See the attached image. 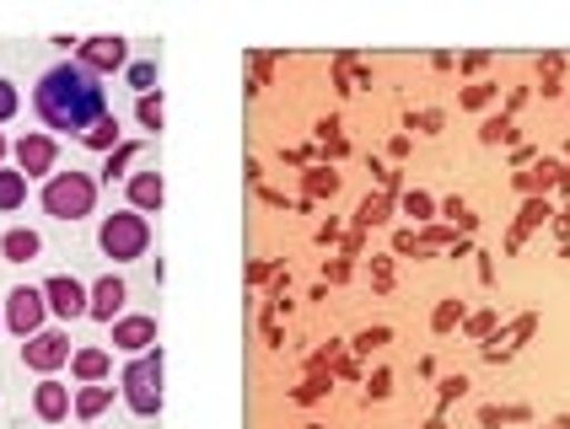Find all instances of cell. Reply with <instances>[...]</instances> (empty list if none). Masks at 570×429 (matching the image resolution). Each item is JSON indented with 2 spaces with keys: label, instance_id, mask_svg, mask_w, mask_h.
I'll list each match as a JSON object with an SVG mask.
<instances>
[{
  "label": "cell",
  "instance_id": "obj_1",
  "mask_svg": "<svg viewBox=\"0 0 570 429\" xmlns=\"http://www.w3.org/2000/svg\"><path fill=\"white\" fill-rule=\"evenodd\" d=\"M32 113L43 123V134L87 140L114 108H108V87L97 81L92 70H81L76 60H60L38 76V87H32Z\"/></svg>",
  "mask_w": 570,
  "mask_h": 429
},
{
  "label": "cell",
  "instance_id": "obj_2",
  "mask_svg": "<svg viewBox=\"0 0 570 429\" xmlns=\"http://www.w3.org/2000/svg\"><path fill=\"white\" fill-rule=\"evenodd\" d=\"M38 204H43V214L49 220H65V226H76V220H87V214H97V178L92 172H55L49 183H43V193H38Z\"/></svg>",
  "mask_w": 570,
  "mask_h": 429
},
{
  "label": "cell",
  "instance_id": "obj_3",
  "mask_svg": "<svg viewBox=\"0 0 570 429\" xmlns=\"http://www.w3.org/2000/svg\"><path fill=\"white\" fill-rule=\"evenodd\" d=\"M161 370H167V355H161V343L151 349V355H140V360H129L125 370H119V398L129 402V413L135 419H157L161 413Z\"/></svg>",
  "mask_w": 570,
  "mask_h": 429
},
{
  "label": "cell",
  "instance_id": "obj_4",
  "mask_svg": "<svg viewBox=\"0 0 570 429\" xmlns=\"http://www.w3.org/2000/svg\"><path fill=\"white\" fill-rule=\"evenodd\" d=\"M97 247H102V258H114V263H140L146 252H151V220L146 214L125 210L102 214V226H97Z\"/></svg>",
  "mask_w": 570,
  "mask_h": 429
},
{
  "label": "cell",
  "instance_id": "obj_5",
  "mask_svg": "<svg viewBox=\"0 0 570 429\" xmlns=\"http://www.w3.org/2000/svg\"><path fill=\"white\" fill-rule=\"evenodd\" d=\"M0 317H6V333H17L22 343H28L32 333H43V317H49V301H43V285H17V290L6 296V307H0Z\"/></svg>",
  "mask_w": 570,
  "mask_h": 429
},
{
  "label": "cell",
  "instance_id": "obj_6",
  "mask_svg": "<svg viewBox=\"0 0 570 429\" xmlns=\"http://www.w3.org/2000/svg\"><path fill=\"white\" fill-rule=\"evenodd\" d=\"M76 64H81V70H92L97 81H108V76L129 70V43L119 38V32H92V38H81V43H76Z\"/></svg>",
  "mask_w": 570,
  "mask_h": 429
},
{
  "label": "cell",
  "instance_id": "obj_7",
  "mask_svg": "<svg viewBox=\"0 0 570 429\" xmlns=\"http://www.w3.org/2000/svg\"><path fill=\"white\" fill-rule=\"evenodd\" d=\"M11 156H17L11 167H17L28 183L32 178H43V183H49V178L60 172V140H55V134H43V129H28V134L11 146Z\"/></svg>",
  "mask_w": 570,
  "mask_h": 429
},
{
  "label": "cell",
  "instance_id": "obj_8",
  "mask_svg": "<svg viewBox=\"0 0 570 429\" xmlns=\"http://www.w3.org/2000/svg\"><path fill=\"white\" fill-rule=\"evenodd\" d=\"M70 333H60V328H43V333H32L28 343H22V366L32 370V376H55V370L70 366Z\"/></svg>",
  "mask_w": 570,
  "mask_h": 429
},
{
  "label": "cell",
  "instance_id": "obj_9",
  "mask_svg": "<svg viewBox=\"0 0 570 429\" xmlns=\"http://www.w3.org/2000/svg\"><path fill=\"white\" fill-rule=\"evenodd\" d=\"M43 301H49V311H55L60 322H76V317H87L92 285H81V279H70V275H55V279H43Z\"/></svg>",
  "mask_w": 570,
  "mask_h": 429
},
{
  "label": "cell",
  "instance_id": "obj_10",
  "mask_svg": "<svg viewBox=\"0 0 570 429\" xmlns=\"http://www.w3.org/2000/svg\"><path fill=\"white\" fill-rule=\"evenodd\" d=\"M119 355H129V360H140V355H151L157 349V317H146V311H129V317H119L114 322V338H108Z\"/></svg>",
  "mask_w": 570,
  "mask_h": 429
},
{
  "label": "cell",
  "instance_id": "obj_11",
  "mask_svg": "<svg viewBox=\"0 0 570 429\" xmlns=\"http://www.w3.org/2000/svg\"><path fill=\"white\" fill-rule=\"evenodd\" d=\"M32 413H38L43 425H65V419L76 413V387H65L60 376H38V387H32Z\"/></svg>",
  "mask_w": 570,
  "mask_h": 429
},
{
  "label": "cell",
  "instance_id": "obj_12",
  "mask_svg": "<svg viewBox=\"0 0 570 429\" xmlns=\"http://www.w3.org/2000/svg\"><path fill=\"white\" fill-rule=\"evenodd\" d=\"M125 193H129V210H135V214H161V204H167V183H161L157 167H140V172H129V178H125Z\"/></svg>",
  "mask_w": 570,
  "mask_h": 429
},
{
  "label": "cell",
  "instance_id": "obj_13",
  "mask_svg": "<svg viewBox=\"0 0 570 429\" xmlns=\"http://www.w3.org/2000/svg\"><path fill=\"white\" fill-rule=\"evenodd\" d=\"M125 301H129V285L119 275H102L92 285V301H87V317H92V322H108V328H114V322H119V317H125Z\"/></svg>",
  "mask_w": 570,
  "mask_h": 429
},
{
  "label": "cell",
  "instance_id": "obj_14",
  "mask_svg": "<svg viewBox=\"0 0 570 429\" xmlns=\"http://www.w3.org/2000/svg\"><path fill=\"white\" fill-rule=\"evenodd\" d=\"M70 376H76V387H102V381L114 376V355L97 349V343H87V349L70 355Z\"/></svg>",
  "mask_w": 570,
  "mask_h": 429
},
{
  "label": "cell",
  "instance_id": "obj_15",
  "mask_svg": "<svg viewBox=\"0 0 570 429\" xmlns=\"http://www.w3.org/2000/svg\"><path fill=\"white\" fill-rule=\"evenodd\" d=\"M38 252H43V237L28 231V226H11V231L0 237V258H6V263H32Z\"/></svg>",
  "mask_w": 570,
  "mask_h": 429
},
{
  "label": "cell",
  "instance_id": "obj_16",
  "mask_svg": "<svg viewBox=\"0 0 570 429\" xmlns=\"http://www.w3.org/2000/svg\"><path fill=\"white\" fill-rule=\"evenodd\" d=\"M114 408V387L102 381V387H76V419L81 425H92L97 413H108Z\"/></svg>",
  "mask_w": 570,
  "mask_h": 429
},
{
  "label": "cell",
  "instance_id": "obj_17",
  "mask_svg": "<svg viewBox=\"0 0 570 429\" xmlns=\"http://www.w3.org/2000/svg\"><path fill=\"white\" fill-rule=\"evenodd\" d=\"M28 204V178L17 167H0V214H17Z\"/></svg>",
  "mask_w": 570,
  "mask_h": 429
},
{
  "label": "cell",
  "instance_id": "obj_18",
  "mask_svg": "<svg viewBox=\"0 0 570 429\" xmlns=\"http://www.w3.org/2000/svg\"><path fill=\"white\" fill-rule=\"evenodd\" d=\"M140 161V146H119V151H108V161H102V183H114V178H129V167Z\"/></svg>",
  "mask_w": 570,
  "mask_h": 429
},
{
  "label": "cell",
  "instance_id": "obj_19",
  "mask_svg": "<svg viewBox=\"0 0 570 429\" xmlns=\"http://www.w3.org/2000/svg\"><path fill=\"white\" fill-rule=\"evenodd\" d=\"M81 146H87V151H119V146H125V140H119V119H114V113H108V119L97 123L92 134H87V140H81Z\"/></svg>",
  "mask_w": 570,
  "mask_h": 429
},
{
  "label": "cell",
  "instance_id": "obj_20",
  "mask_svg": "<svg viewBox=\"0 0 570 429\" xmlns=\"http://www.w3.org/2000/svg\"><path fill=\"white\" fill-rule=\"evenodd\" d=\"M157 76H161L157 60H129V70H125V81H129V87H135L140 97L157 92Z\"/></svg>",
  "mask_w": 570,
  "mask_h": 429
},
{
  "label": "cell",
  "instance_id": "obj_21",
  "mask_svg": "<svg viewBox=\"0 0 570 429\" xmlns=\"http://www.w3.org/2000/svg\"><path fill=\"white\" fill-rule=\"evenodd\" d=\"M135 119H140V129H151V134H161V123H167V108H161V92L140 97V102H135Z\"/></svg>",
  "mask_w": 570,
  "mask_h": 429
},
{
  "label": "cell",
  "instance_id": "obj_22",
  "mask_svg": "<svg viewBox=\"0 0 570 429\" xmlns=\"http://www.w3.org/2000/svg\"><path fill=\"white\" fill-rule=\"evenodd\" d=\"M436 210H442V204H436L425 188H410V193H404V214H414V220H431Z\"/></svg>",
  "mask_w": 570,
  "mask_h": 429
},
{
  "label": "cell",
  "instance_id": "obj_23",
  "mask_svg": "<svg viewBox=\"0 0 570 429\" xmlns=\"http://www.w3.org/2000/svg\"><path fill=\"white\" fill-rule=\"evenodd\" d=\"M17 113H22V92H17L11 76H0V123H11Z\"/></svg>",
  "mask_w": 570,
  "mask_h": 429
},
{
  "label": "cell",
  "instance_id": "obj_24",
  "mask_svg": "<svg viewBox=\"0 0 570 429\" xmlns=\"http://www.w3.org/2000/svg\"><path fill=\"white\" fill-rule=\"evenodd\" d=\"M387 210H393L387 199H366V204L355 210V226H382V220H387Z\"/></svg>",
  "mask_w": 570,
  "mask_h": 429
},
{
  "label": "cell",
  "instance_id": "obj_25",
  "mask_svg": "<svg viewBox=\"0 0 570 429\" xmlns=\"http://www.w3.org/2000/svg\"><path fill=\"white\" fill-rule=\"evenodd\" d=\"M458 322H463V307H458V301H442V307H436V317H431V328H436V333H452Z\"/></svg>",
  "mask_w": 570,
  "mask_h": 429
},
{
  "label": "cell",
  "instance_id": "obj_26",
  "mask_svg": "<svg viewBox=\"0 0 570 429\" xmlns=\"http://www.w3.org/2000/svg\"><path fill=\"white\" fill-rule=\"evenodd\" d=\"M334 188H340V172H328V167H313V172H307V193H334Z\"/></svg>",
  "mask_w": 570,
  "mask_h": 429
},
{
  "label": "cell",
  "instance_id": "obj_27",
  "mask_svg": "<svg viewBox=\"0 0 570 429\" xmlns=\"http://www.w3.org/2000/svg\"><path fill=\"white\" fill-rule=\"evenodd\" d=\"M495 92H501V87L479 81V87H469V92H463V108H490V102H495Z\"/></svg>",
  "mask_w": 570,
  "mask_h": 429
},
{
  "label": "cell",
  "instance_id": "obj_28",
  "mask_svg": "<svg viewBox=\"0 0 570 429\" xmlns=\"http://www.w3.org/2000/svg\"><path fill=\"white\" fill-rule=\"evenodd\" d=\"M463 328H469V338H484L490 328H495V311H474V317H469Z\"/></svg>",
  "mask_w": 570,
  "mask_h": 429
},
{
  "label": "cell",
  "instance_id": "obj_29",
  "mask_svg": "<svg viewBox=\"0 0 570 429\" xmlns=\"http://www.w3.org/2000/svg\"><path fill=\"white\" fill-rule=\"evenodd\" d=\"M377 343H387V328H366V333H355V349L366 355V349H377Z\"/></svg>",
  "mask_w": 570,
  "mask_h": 429
},
{
  "label": "cell",
  "instance_id": "obj_30",
  "mask_svg": "<svg viewBox=\"0 0 570 429\" xmlns=\"http://www.w3.org/2000/svg\"><path fill=\"white\" fill-rule=\"evenodd\" d=\"M549 220V204L543 199H528V210H522V226H543Z\"/></svg>",
  "mask_w": 570,
  "mask_h": 429
},
{
  "label": "cell",
  "instance_id": "obj_31",
  "mask_svg": "<svg viewBox=\"0 0 570 429\" xmlns=\"http://www.w3.org/2000/svg\"><path fill=\"white\" fill-rule=\"evenodd\" d=\"M442 210H446V214H452V220H458V226H463V231H474V214L463 210V204H458V199H446Z\"/></svg>",
  "mask_w": 570,
  "mask_h": 429
},
{
  "label": "cell",
  "instance_id": "obj_32",
  "mask_svg": "<svg viewBox=\"0 0 570 429\" xmlns=\"http://www.w3.org/2000/svg\"><path fill=\"white\" fill-rule=\"evenodd\" d=\"M393 247H399V252H414V258H420V237H414V231H399V242H393Z\"/></svg>",
  "mask_w": 570,
  "mask_h": 429
},
{
  "label": "cell",
  "instance_id": "obj_33",
  "mask_svg": "<svg viewBox=\"0 0 570 429\" xmlns=\"http://www.w3.org/2000/svg\"><path fill=\"white\" fill-rule=\"evenodd\" d=\"M387 387H393V376H387V370H377V376H372V398H387Z\"/></svg>",
  "mask_w": 570,
  "mask_h": 429
},
{
  "label": "cell",
  "instance_id": "obj_34",
  "mask_svg": "<svg viewBox=\"0 0 570 429\" xmlns=\"http://www.w3.org/2000/svg\"><path fill=\"white\" fill-rule=\"evenodd\" d=\"M6 151H11V140H6V134H0V167H6Z\"/></svg>",
  "mask_w": 570,
  "mask_h": 429
},
{
  "label": "cell",
  "instance_id": "obj_35",
  "mask_svg": "<svg viewBox=\"0 0 570 429\" xmlns=\"http://www.w3.org/2000/svg\"><path fill=\"white\" fill-rule=\"evenodd\" d=\"M0 333H6V317H0Z\"/></svg>",
  "mask_w": 570,
  "mask_h": 429
},
{
  "label": "cell",
  "instance_id": "obj_36",
  "mask_svg": "<svg viewBox=\"0 0 570 429\" xmlns=\"http://www.w3.org/2000/svg\"><path fill=\"white\" fill-rule=\"evenodd\" d=\"M431 429H442V425H431Z\"/></svg>",
  "mask_w": 570,
  "mask_h": 429
}]
</instances>
